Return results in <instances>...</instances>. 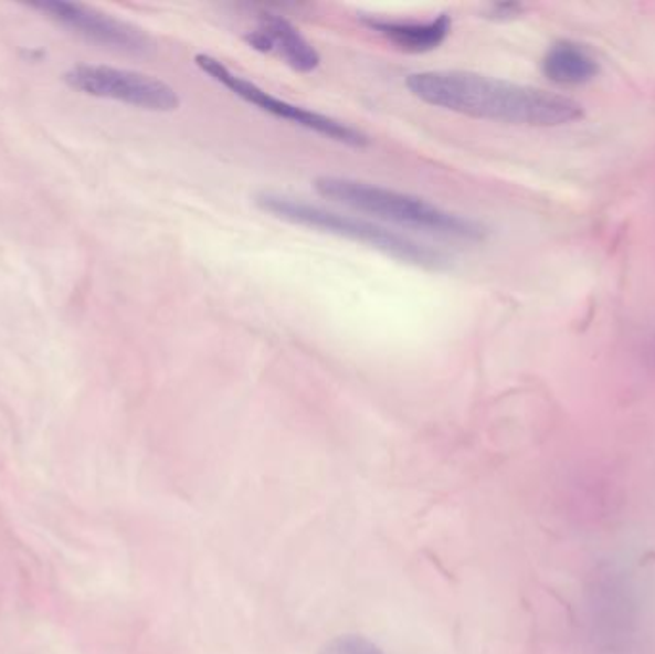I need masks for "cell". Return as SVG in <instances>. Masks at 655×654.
<instances>
[{"instance_id": "obj_1", "label": "cell", "mask_w": 655, "mask_h": 654, "mask_svg": "<svg viewBox=\"0 0 655 654\" xmlns=\"http://www.w3.org/2000/svg\"><path fill=\"white\" fill-rule=\"evenodd\" d=\"M406 88L435 108L498 124L562 127L583 117L569 96L462 70L412 73Z\"/></svg>"}, {"instance_id": "obj_2", "label": "cell", "mask_w": 655, "mask_h": 654, "mask_svg": "<svg viewBox=\"0 0 655 654\" xmlns=\"http://www.w3.org/2000/svg\"><path fill=\"white\" fill-rule=\"evenodd\" d=\"M315 190L318 197L334 204L346 205L349 210L422 233L462 242H479L487 236V229L474 219L372 182L325 175L315 179Z\"/></svg>"}, {"instance_id": "obj_3", "label": "cell", "mask_w": 655, "mask_h": 654, "mask_svg": "<svg viewBox=\"0 0 655 654\" xmlns=\"http://www.w3.org/2000/svg\"><path fill=\"white\" fill-rule=\"evenodd\" d=\"M255 204L268 215L282 219L292 225L307 226L320 233L336 234L347 241L367 244L382 254L395 257L399 262L411 263L414 267L430 271L448 267V257L440 250L412 241L409 236L395 233L388 226L368 219L326 210L320 205L309 204L302 198H292L273 190L260 192L255 197Z\"/></svg>"}, {"instance_id": "obj_4", "label": "cell", "mask_w": 655, "mask_h": 654, "mask_svg": "<svg viewBox=\"0 0 655 654\" xmlns=\"http://www.w3.org/2000/svg\"><path fill=\"white\" fill-rule=\"evenodd\" d=\"M194 62L196 66L200 67L211 80L216 81L224 88H229L232 95L239 96L244 103L252 104L265 114L303 127L307 131L318 133L323 137L336 140L339 145L351 146V148H367L370 145V137L367 133L344 124L339 119H334V117L276 98L267 91H263L260 85L245 80L239 73L231 72L221 60L213 59L209 54H196Z\"/></svg>"}, {"instance_id": "obj_5", "label": "cell", "mask_w": 655, "mask_h": 654, "mask_svg": "<svg viewBox=\"0 0 655 654\" xmlns=\"http://www.w3.org/2000/svg\"><path fill=\"white\" fill-rule=\"evenodd\" d=\"M65 83L85 95L150 112H175L180 106L179 93L169 83L133 70L81 64L65 73Z\"/></svg>"}, {"instance_id": "obj_6", "label": "cell", "mask_w": 655, "mask_h": 654, "mask_svg": "<svg viewBox=\"0 0 655 654\" xmlns=\"http://www.w3.org/2000/svg\"><path fill=\"white\" fill-rule=\"evenodd\" d=\"M33 8L43 10L46 14L77 31L94 43L104 44L109 49L130 52V54H148L154 49L148 33L133 25V23L117 20L114 15L104 14L96 8L85 7L80 2H64V0H46L36 2Z\"/></svg>"}, {"instance_id": "obj_7", "label": "cell", "mask_w": 655, "mask_h": 654, "mask_svg": "<svg viewBox=\"0 0 655 654\" xmlns=\"http://www.w3.org/2000/svg\"><path fill=\"white\" fill-rule=\"evenodd\" d=\"M244 41L255 51L276 54L296 72L310 73L320 66L317 49L282 15H261L260 23L252 31H245Z\"/></svg>"}, {"instance_id": "obj_8", "label": "cell", "mask_w": 655, "mask_h": 654, "mask_svg": "<svg viewBox=\"0 0 655 654\" xmlns=\"http://www.w3.org/2000/svg\"><path fill=\"white\" fill-rule=\"evenodd\" d=\"M360 23L383 36L399 51L411 52V54L435 51L440 44L447 41V36L453 30V20L448 14H440L430 22L389 20V18H378V15H365V18H360Z\"/></svg>"}, {"instance_id": "obj_9", "label": "cell", "mask_w": 655, "mask_h": 654, "mask_svg": "<svg viewBox=\"0 0 655 654\" xmlns=\"http://www.w3.org/2000/svg\"><path fill=\"white\" fill-rule=\"evenodd\" d=\"M542 72L558 85L577 87L591 83L600 72L596 59L581 44L560 41L548 49L542 59Z\"/></svg>"}, {"instance_id": "obj_10", "label": "cell", "mask_w": 655, "mask_h": 654, "mask_svg": "<svg viewBox=\"0 0 655 654\" xmlns=\"http://www.w3.org/2000/svg\"><path fill=\"white\" fill-rule=\"evenodd\" d=\"M320 654H383L382 648L378 647L376 643L362 637V635H355V633H346L339 635L330 643H326L325 648Z\"/></svg>"}, {"instance_id": "obj_11", "label": "cell", "mask_w": 655, "mask_h": 654, "mask_svg": "<svg viewBox=\"0 0 655 654\" xmlns=\"http://www.w3.org/2000/svg\"><path fill=\"white\" fill-rule=\"evenodd\" d=\"M518 12H521V7L518 4H498V7L493 8V14L497 15V18H514V15H518Z\"/></svg>"}]
</instances>
